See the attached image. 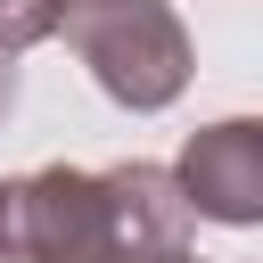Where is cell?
Returning <instances> with one entry per match:
<instances>
[{
  "label": "cell",
  "instance_id": "cell-1",
  "mask_svg": "<svg viewBox=\"0 0 263 263\" xmlns=\"http://www.w3.org/2000/svg\"><path fill=\"white\" fill-rule=\"evenodd\" d=\"M181 189L164 164L25 173L0 181V263H140L181 247Z\"/></svg>",
  "mask_w": 263,
  "mask_h": 263
},
{
  "label": "cell",
  "instance_id": "cell-2",
  "mask_svg": "<svg viewBox=\"0 0 263 263\" xmlns=\"http://www.w3.org/2000/svg\"><path fill=\"white\" fill-rule=\"evenodd\" d=\"M58 33L90 58L99 90L123 107H164L189 82V41L164 0H58Z\"/></svg>",
  "mask_w": 263,
  "mask_h": 263
},
{
  "label": "cell",
  "instance_id": "cell-3",
  "mask_svg": "<svg viewBox=\"0 0 263 263\" xmlns=\"http://www.w3.org/2000/svg\"><path fill=\"white\" fill-rule=\"evenodd\" d=\"M181 205L189 214H214V222H255L263 214V132L255 123H214L189 140L181 173H173Z\"/></svg>",
  "mask_w": 263,
  "mask_h": 263
},
{
  "label": "cell",
  "instance_id": "cell-4",
  "mask_svg": "<svg viewBox=\"0 0 263 263\" xmlns=\"http://www.w3.org/2000/svg\"><path fill=\"white\" fill-rule=\"evenodd\" d=\"M41 33H58V0H0V49H25Z\"/></svg>",
  "mask_w": 263,
  "mask_h": 263
},
{
  "label": "cell",
  "instance_id": "cell-5",
  "mask_svg": "<svg viewBox=\"0 0 263 263\" xmlns=\"http://www.w3.org/2000/svg\"><path fill=\"white\" fill-rule=\"evenodd\" d=\"M8 99H16V49H0V115H8Z\"/></svg>",
  "mask_w": 263,
  "mask_h": 263
},
{
  "label": "cell",
  "instance_id": "cell-6",
  "mask_svg": "<svg viewBox=\"0 0 263 263\" xmlns=\"http://www.w3.org/2000/svg\"><path fill=\"white\" fill-rule=\"evenodd\" d=\"M140 263H189V255H181V247H173V255H140Z\"/></svg>",
  "mask_w": 263,
  "mask_h": 263
}]
</instances>
